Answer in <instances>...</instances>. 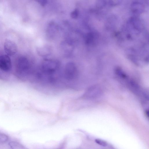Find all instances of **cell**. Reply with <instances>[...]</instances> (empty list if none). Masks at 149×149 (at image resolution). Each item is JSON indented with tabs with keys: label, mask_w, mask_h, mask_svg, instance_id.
<instances>
[{
	"label": "cell",
	"mask_w": 149,
	"mask_h": 149,
	"mask_svg": "<svg viewBox=\"0 0 149 149\" xmlns=\"http://www.w3.org/2000/svg\"><path fill=\"white\" fill-rule=\"evenodd\" d=\"M31 65L29 60L25 56H21L17 58L15 63V70L19 78H25V77L29 73Z\"/></svg>",
	"instance_id": "obj_1"
},
{
	"label": "cell",
	"mask_w": 149,
	"mask_h": 149,
	"mask_svg": "<svg viewBox=\"0 0 149 149\" xmlns=\"http://www.w3.org/2000/svg\"><path fill=\"white\" fill-rule=\"evenodd\" d=\"M64 76L68 80L73 79L78 76V70L75 64L72 62L67 63L64 70Z\"/></svg>",
	"instance_id": "obj_2"
},
{
	"label": "cell",
	"mask_w": 149,
	"mask_h": 149,
	"mask_svg": "<svg viewBox=\"0 0 149 149\" xmlns=\"http://www.w3.org/2000/svg\"><path fill=\"white\" fill-rule=\"evenodd\" d=\"M4 48L6 53L10 56L15 55L18 50L17 45L15 42L8 39L6 40L4 43Z\"/></svg>",
	"instance_id": "obj_3"
},
{
	"label": "cell",
	"mask_w": 149,
	"mask_h": 149,
	"mask_svg": "<svg viewBox=\"0 0 149 149\" xmlns=\"http://www.w3.org/2000/svg\"><path fill=\"white\" fill-rule=\"evenodd\" d=\"M11 60L9 56L3 55L0 56V69L4 72H8L11 69Z\"/></svg>",
	"instance_id": "obj_4"
},
{
	"label": "cell",
	"mask_w": 149,
	"mask_h": 149,
	"mask_svg": "<svg viewBox=\"0 0 149 149\" xmlns=\"http://www.w3.org/2000/svg\"><path fill=\"white\" fill-rule=\"evenodd\" d=\"M131 8L132 12L139 14L142 13L144 10L143 5L137 2L132 3L131 6Z\"/></svg>",
	"instance_id": "obj_5"
},
{
	"label": "cell",
	"mask_w": 149,
	"mask_h": 149,
	"mask_svg": "<svg viewBox=\"0 0 149 149\" xmlns=\"http://www.w3.org/2000/svg\"><path fill=\"white\" fill-rule=\"evenodd\" d=\"M10 146L13 149H21L23 148V146L20 143L15 142H10L9 143Z\"/></svg>",
	"instance_id": "obj_6"
},
{
	"label": "cell",
	"mask_w": 149,
	"mask_h": 149,
	"mask_svg": "<svg viewBox=\"0 0 149 149\" xmlns=\"http://www.w3.org/2000/svg\"><path fill=\"white\" fill-rule=\"evenodd\" d=\"M8 137L4 133L0 132V144L6 142L8 140Z\"/></svg>",
	"instance_id": "obj_7"
},
{
	"label": "cell",
	"mask_w": 149,
	"mask_h": 149,
	"mask_svg": "<svg viewBox=\"0 0 149 149\" xmlns=\"http://www.w3.org/2000/svg\"><path fill=\"white\" fill-rule=\"evenodd\" d=\"M79 15V10L77 8H75L72 11L70 14V16L73 19H77Z\"/></svg>",
	"instance_id": "obj_8"
},
{
	"label": "cell",
	"mask_w": 149,
	"mask_h": 149,
	"mask_svg": "<svg viewBox=\"0 0 149 149\" xmlns=\"http://www.w3.org/2000/svg\"><path fill=\"white\" fill-rule=\"evenodd\" d=\"M123 0H109V4L114 6H118L122 3Z\"/></svg>",
	"instance_id": "obj_9"
},
{
	"label": "cell",
	"mask_w": 149,
	"mask_h": 149,
	"mask_svg": "<svg viewBox=\"0 0 149 149\" xmlns=\"http://www.w3.org/2000/svg\"><path fill=\"white\" fill-rule=\"evenodd\" d=\"M95 142L99 145L103 146H106L107 145V142L101 139H96L95 140Z\"/></svg>",
	"instance_id": "obj_10"
},
{
	"label": "cell",
	"mask_w": 149,
	"mask_h": 149,
	"mask_svg": "<svg viewBox=\"0 0 149 149\" xmlns=\"http://www.w3.org/2000/svg\"><path fill=\"white\" fill-rule=\"evenodd\" d=\"M105 4V2L104 0H99L97 2V5L98 7H102Z\"/></svg>",
	"instance_id": "obj_11"
},
{
	"label": "cell",
	"mask_w": 149,
	"mask_h": 149,
	"mask_svg": "<svg viewBox=\"0 0 149 149\" xmlns=\"http://www.w3.org/2000/svg\"><path fill=\"white\" fill-rule=\"evenodd\" d=\"M41 6H45L47 3V0H36Z\"/></svg>",
	"instance_id": "obj_12"
},
{
	"label": "cell",
	"mask_w": 149,
	"mask_h": 149,
	"mask_svg": "<svg viewBox=\"0 0 149 149\" xmlns=\"http://www.w3.org/2000/svg\"><path fill=\"white\" fill-rule=\"evenodd\" d=\"M148 110H146V116L148 117Z\"/></svg>",
	"instance_id": "obj_13"
}]
</instances>
